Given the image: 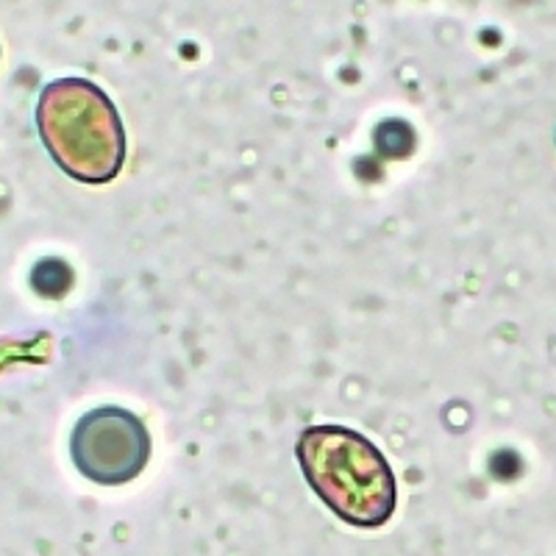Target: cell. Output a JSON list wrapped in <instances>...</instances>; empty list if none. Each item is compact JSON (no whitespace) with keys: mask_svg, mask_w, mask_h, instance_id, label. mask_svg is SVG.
<instances>
[{"mask_svg":"<svg viewBox=\"0 0 556 556\" xmlns=\"http://www.w3.org/2000/svg\"><path fill=\"white\" fill-rule=\"evenodd\" d=\"M70 454L89 481L117 486L146 470L151 459V434L134 412L123 406H98L73 429Z\"/></svg>","mask_w":556,"mask_h":556,"instance_id":"3957f363","label":"cell"},{"mask_svg":"<svg viewBox=\"0 0 556 556\" xmlns=\"http://www.w3.org/2000/svg\"><path fill=\"white\" fill-rule=\"evenodd\" d=\"M309 486L340 520L379 529L395 513V473L365 434L345 426H309L295 445Z\"/></svg>","mask_w":556,"mask_h":556,"instance_id":"7a4b0ae2","label":"cell"},{"mask_svg":"<svg viewBox=\"0 0 556 556\" xmlns=\"http://www.w3.org/2000/svg\"><path fill=\"white\" fill-rule=\"evenodd\" d=\"M37 131L45 151L81 184H109L128 156L123 117L112 98L89 78L67 76L39 92Z\"/></svg>","mask_w":556,"mask_h":556,"instance_id":"6da1fadb","label":"cell"}]
</instances>
